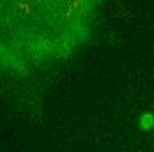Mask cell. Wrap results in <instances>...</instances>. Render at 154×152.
I'll list each match as a JSON object with an SVG mask.
<instances>
[{
  "instance_id": "cell-1",
  "label": "cell",
  "mask_w": 154,
  "mask_h": 152,
  "mask_svg": "<svg viewBox=\"0 0 154 152\" xmlns=\"http://www.w3.org/2000/svg\"><path fill=\"white\" fill-rule=\"evenodd\" d=\"M105 0H0V71L34 74L67 60Z\"/></svg>"
},
{
  "instance_id": "cell-2",
  "label": "cell",
  "mask_w": 154,
  "mask_h": 152,
  "mask_svg": "<svg viewBox=\"0 0 154 152\" xmlns=\"http://www.w3.org/2000/svg\"><path fill=\"white\" fill-rule=\"evenodd\" d=\"M142 127H143L145 131H149L151 127H154V117L152 115H143V117H142Z\"/></svg>"
}]
</instances>
